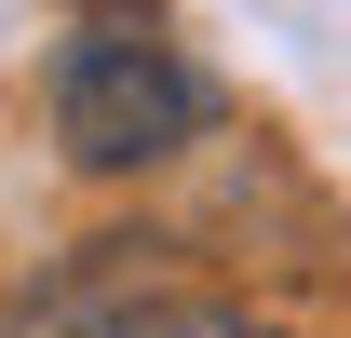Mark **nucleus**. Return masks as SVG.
I'll return each instance as SVG.
<instances>
[{"label":"nucleus","mask_w":351,"mask_h":338,"mask_svg":"<svg viewBox=\"0 0 351 338\" xmlns=\"http://www.w3.org/2000/svg\"><path fill=\"white\" fill-rule=\"evenodd\" d=\"M217 122V82L149 27H82L54 54V149L82 176H149Z\"/></svg>","instance_id":"obj_1"},{"label":"nucleus","mask_w":351,"mask_h":338,"mask_svg":"<svg viewBox=\"0 0 351 338\" xmlns=\"http://www.w3.org/2000/svg\"><path fill=\"white\" fill-rule=\"evenodd\" d=\"M41 338H284V325H257L243 297H203V284H149L135 257H108V271H82V284H54Z\"/></svg>","instance_id":"obj_2"}]
</instances>
